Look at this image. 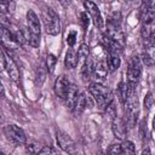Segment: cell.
<instances>
[{
  "label": "cell",
  "mask_w": 155,
  "mask_h": 155,
  "mask_svg": "<svg viewBox=\"0 0 155 155\" xmlns=\"http://www.w3.org/2000/svg\"><path fill=\"white\" fill-rule=\"evenodd\" d=\"M108 73H109V68H108V64L105 61H98L96 64H94V69H93V78H94V82L97 84H102L107 76H108Z\"/></svg>",
  "instance_id": "11"
},
{
  "label": "cell",
  "mask_w": 155,
  "mask_h": 155,
  "mask_svg": "<svg viewBox=\"0 0 155 155\" xmlns=\"http://www.w3.org/2000/svg\"><path fill=\"white\" fill-rule=\"evenodd\" d=\"M75 41H76V31L75 30H71L67 35V44L69 46H74L75 45Z\"/></svg>",
  "instance_id": "30"
},
{
  "label": "cell",
  "mask_w": 155,
  "mask_h": 155,
  "mask_svg": "<svg viewBox=\"0 0 155 155\" xmlns=\"http://www.w3.org/2000/svg\"><path fill=\"white\" fill-rule=\"evenodd\" d=\"M108 155H122L121 150V144L114 143L108 148Z\"/></svg>",
  "instance_id": "26"
},
{
  "label": "cell",
  "mask_w": 155,
  "mask_h": 155,
  "mask_svg": "<svg viewBox=\"0 0 155 155\" xmlns=\"http://www.w3.org/2000/svg\"><path fill=\"white\" fill-rule=\"evenodd\" d=\"M4 133L7 137V139L16 145H22L27 143V137L24 131L16 125H6L4 127Z\"/></svg>",
  "instance_id": "5"
},
{
  "label": "cell",
  "mask_w": 155,
  "mask_h": 155,
  "mask_svg": "<svg viewBox=\"0 0 155 155\" xmlns=\"http://www.w3.org/2000/svg\"><path fill=\"white\" fill-rule=\"evenodd\" d=\"M1 62H2L4 69H6V71H7L8 76H10L13 81H17V80L19 79V70H18V68H17L15 61H13L10 56H7V54L5 53V48H4V47H2V50H1Z\"/></svg>",
  "instance_id": "7"
},
{
  "label": "cell",
  "mask_w": 155,
  "mask_h": 155,
  "mask_svg": "<svg viewBox=\"0 0 155 155\" xmlns=\"http://www.w3.org/2000/svg\"><path fill=\"white\" fill-rule=\"evenodd\" d=\"M154 131H155V128H154Z\"/></svg>",
  "instance_id": "36"
},
{
  "label": "cell",
  "mask_w": 155,
  "mask_h": 155,
  "mask_svg": "<svg viewBox=\"0 0 155 155\" xmlns=\"http://www.w3.org/2000/svg\"><path fill=\"white\" fill-rule=\"evenodd\" d=\"M142 62L147 67H153L155 64V48H153L150 46L148 48H145L142 54Z\"/></svg>",
  "instance_id": "17"
},
{
  "label": "cell",
  "mask_w": 155,
  "mask_h": 155,
  "mask_svg": "<svg viewBox=\"0 0 155 155\" xmlns=\"http://www.w3.org/2000/svg\"><path fill=\"white\" fill-rule=\"evenodd\" d=\"M105 35L109 36L110 39H113L114 41L119 42L121 46L125 45V36H124V33H122V30L120 29L119 25L108 23V27H107V34H105Z\"/></svg>",
  "instance_id": "12"
},
{
  "label": "cell",
  "mask_w": 155,
  "mask_h": 155,
  "mask_svg": "<svg viewBox=\"0 0 155 155\" xmlns=\"http://www.w3.org/2000/svg\"><path fill=\"white\" fill-rule=\"evenodd\" d=\"M154 103H155V98H154L153 93L149 92V93L145 96V99H144V107H145L147 109H150L151 105H153Z\"/></svg>",
  "instance_id": "28"
},
{
  "label": "cell",
  "mask_w": 155,
  "mask_h": 155,
  "mask_svg": "<svg viewBox=\"0 0 155 155\" xmlns=\"http://www.w3.org/2000/svg\"><path fill=\"white\" fill-rule=\"evenodd\" d=\"M84 6L86 7L87 12L90 13L91 18L93 19L94 25H96L98 29H103V28H104V19H103V17H102V13H101L98 6H97L94 2H92V1H85V2H84Z\"/></svg>",
  "instance_id": "8"
},
{
  "label": "cell",
  "mask_w": 155,
  "mask_h": 155,
  "mask_svg": "<svg viewBox=\"0 0 155 155\" xmlns=\"http://www.w3.org/2000/svg\"><path fill=\"white\" fill-rule=\"evenodd\" d=\"M88 91L101 109H107L113 103V99H114L113 92L108 87L103 86L102 84L92 82L88 87Z\"/></svg>",
  "instance_id": "1"
},
{
  "label": "cell",
  "mask_w": 155,
  "mask_h": 155,
  "mask_svg": "<svg viewBox=\"0 0 155 155\" xmlns=\"http://www.w3.org/2000/svg\"><path fill=\"white\" fill-rule=\"evenodd\" d=\"M153 126H154V128H155V117H154V121H153Z\"/></svg>",
  "instance_id": "34"
},
{
  "label": "cell",
  "mask_w": 155,
  "mask_h": 155,
  "mask_svg": "<svg viewBox=\"0 0 155 155\" xmlns=\"http://www.w3.org/2000/svg\"><path fill=\"white\" fill-rule=\"evenodd\" d=\"M142 75V59L138 56H134L128 62L127 68V82L132 86H136Z\"/></svg>",
  "instance_id": "4"
},
{
  "label": "cell",
  "mask_w": 155,
  "mask_h": 155,
  "mask_svg": "<svg viewBox=\"0 0 155 155\" xmlns=\"http://www.w3.org/2000/svg\"><path fill=\"white\" fill-rule=\"evenodd\" d=\"M0 155H5V154H4V153H1V154H0Z\"/></svg>",
  "instance_id": "35"
},
{
  "label": "cell",
  "mask_w": 155,
  "mask_h": 155,
  "mask_svg": "<svg viewBox=\"0 0 155 155\" xmlns=\"http://www.w3.org/2000/svg\"><path fill=\"white\" fill-rule=\"evenodd\" d=\"M111 128H113V133L115 134L116 138L119 139H122L126 134V124L124 122L122 119L120 117H115L113 120V125H111Z\"/></svg>",
  "instance_id": "14"
},
{
  "label": "cell",
  "mask_w": 155,
  "mask_h": 155,
  "mask_svg": "<svg viewBox=\"0 0 155 155\" xmlns=\"http://www.w3.org/2000/svg\"><path fill=\"white\" fill-rule=\"evenodd\" d=\"M140 155H151V151H150V149L149 148H145L143 151H142V154Z\"/></svg>",
  "instance_id": "33"
},
{
  "label": "cell",
  "mask_w": 155,
  "mask_h": 155,
  "mask_svg": "<svg viewBox=\"0 0 155 155\" xmlns=\"http://www.w3.org/2000/svg\"><path fill=\"white\" fill-rule=\"evenodd\" d=\"M93 69H94V64L91 57L87 58V61L82 64L81 67V75L84 80H88L91 75H93Z\"/></svg>",
  "instance_id": "18"
},
{
  "label": "cell",
  "mask_w": 155,
  "mask_h": 155,
  "mask_svg": "<svg viewBox=\"0 0 155 155\" xmlns=\"http://www.w3.org/2000/svg\"><path fill=\"white\" fill-rule=\"evenodd\" d=\"M140 34H142V38H143V39H147V40H149V38H150V34H151V30H150V27H149V24H143V25H142V29H140Z\"/></svg>",
  "instance_id": "29"
},
{
  "label": "cell",
  "mask_w": 155,
  "mask_h": 155,
  "mask_svg": "<svg viewBox=\"0 0 155 155\" xmlns=\"http://www.w3.org/2000/svg\"><path fill=\"white\" fill-rule=\"evenodd\" d=\"M42 21L45 24V30L50 35H57L61 31V24H59V17L57 13L50 8L46 7L42 11Z\"/></svg>",
  "instance_id": "3"
},
{
  "label": "cell",
  "mask_w": 155,
  "mask_h": 155,
  "mask_svg": "<svg viewBox=\"0 0 155 155\" xmlns=\"http://www.w3.org/2000/svg\"><path fill=\"white\" fill-rule=\"evenodd\" d=\"M39 155H59V154H58V151H57L56 148L47 145V147H44L42 148V150L40 151Z\"/></svg>",
  "instance_id": "27"
},
{
  "label": "cell",
  "mask_w": 155,
  "mask_h": 155,
  "mask_svg": "<svg viewBox=\"0 0 155 155\" xmlns=\"http://www.w3.org/2000/svg\"><path fill=\"white\" fill-rule=\"evenodd\" d=\"M79 96H80V93H79V88H78L75 85H70L68 96H67V98H65V105H67V108H69L70 110H74Z\"/></svg>",
  "instance_id": "15"
},
{
  "label": "cell",
  "mask_w": 155,
  "mask_h": 155,
  "mask_svg": "<svg viewBox=\"0 0 155 155\" xmlns=\"http://www.w3.org/2000/svg\"><path fill=\"white\" fill-rule=\"evenodd\" d=\"M64 64L68 69H74L79 63H78V54L74 50H69L65 54V59H64Z\"/></svg>",
  "instance_id": "19"
},
{
  "label": "cell",
  "mask_w": 155,
  "mask_h": 155,
  "mask_svg": "<svg viewBox=\"0 0 155 155\" xmlns=\"http://www.w3.org/2000/svg\"><path fill=\"white\" fill-rule=\"evenodd\" d=\"M81 23H82V27H84L85 29H87L88 23H90V17L87 16L86 12H82V13H81Z\"/></svg>",
  "instance_id": "31"
},
{
  "label": "cell",
  "mask_w": 155,
  "mask_h": 155,
  "mask_svg": "<svg viewBox=\"0 0 155 155\" xmlns=\"http://www.w3.org/2000/svg\"><path fill=\"white\" fill-rule=\"evenodd\" d=\"M25 150L28 155H39L40 151L42 150V147L40 143H36V142H27Z\"/></svg>",
  "instance_id": "23"
},
{
  "label": "cell",
  "mask_w": 155,
  "mask_h": 155,
  "mask_svg": "<svg viewBox=\"0 0 155 155\" xmlns=\"http://www.w3.org/2000/svg\"><path fill=\"white\" fill-rule=\"evenodd\" d=\"M76 54H78V63L82 67V64L87 61L88 54H90V48H88V46H87L86 44H81L80 47L78 48Z\"/></svg>",
  "instance_id": "21"
},
{
  "label": "cell",
  "mask_w": 155,
  "mask_h": 155,
  "mask_svg": "<svg viewBox=\"0 0 155 155\" xmlns=\"http://www.w3.org/2000/svg\"><path fill=\"white\" fill-rule=\"evenodd\" d=\"M56 137H57V143L63 151L68 153L69 155H75L78 153V147H76L74 139L68 133H65L62 130H58Z\"/></svg>",
  "instance_id": "6"
},
{
  "label": "cell",
  "mask_w": 155,
  "mask_h": 155,
  "mask_svg": "<svg viewBox=\"0 0 155 155\" xmlns=\"http://www.w3.org/2000/svg\"><path fill=\"white\" fill-rule=\"evenodd\" d=\"M70 82L68 80V78L65 75H61L57 78L56 82H54V93L58 98L61 99H64L67 98L68 96V92H69V88H70Z\"/></svg>",
  "instance_id": "10"
},
{
  "label": "cell",
  "mask_w": 155,
  "mask_h": 155,
  "mask_svg": "<svg viewBox=\"0 0 155 155\" xmlns=\"http://www.w3.org/2000/svg\"><path fill=\"white\" fill-rule=\"evenodd\" d=\"M86 105H87V99H86V96L85 93H80L78 101H76V104H75V108H74V113L76 115L81 114L85 109H86Z\"/></svg>",
  "instance_id": "22"
},
{
  "label": "cell",
  "mask_w": 155,
  "mask_h": 155,
  "mask_svg": "<svg viewBox=\"0 0 155 155\" xmlns=\"http://www.w3.org/2000/svg\"><path fill=\"white\" fill-rule=\"evenodd\" d=\"M56 63H57L56 56L52 54V53H48L47 57H46V68H47V71H48V73H52V71L54 70Z\"/></svg>",
  "instance_id": "25"
},
{
  "label": "cell",
  "mask_w": 155,
  "mask_h": 155,
  "mask_svg": "<svg viewBox=\"0 0 155 155\" xmlns=\"http://www.w3.org/2000/svg\"><path fill=\"white\" fill-rule=\"evenodd\" d=\"M102 41H103V44H104V46H105V48L108 50L109 53H116L117 54V53L122 52V47L124 46H121L119 42H116L113 39H110L105 34L102 36Z\"/></svg>",
  "instance_id": "16"
},
{
  "label": "cell",
  "mask_w": 155,
  "mask_h": 155,
  "mask_svg": "<svg viewBox=\"0 0 155 155\" xmlns=\"http://www.w3.org/2000/svg\"><path fill=\"white\" fill-rule=\"evenodd\" d=\"M1 42L4 48H15L16 46H18L12 36L11 30H8L4 25H1Z\"/></svg>",
  "instance_id": "13"
},
{
  "label": "cell",
  "mask_w": 155,
  "mask_h": 155,
  "mask_svg": "<svg viewBox=\"0 0 155 155\" xmlns=\"http://www.w3.org/2000/svg\"><path fill=\"white\" fill-rule=\"evenodd\" d=\"M122 155H136V147L131 140H124L121 144Z\"/></svg>",
  "instance_id": "24"
},
{
  "label": "cell",
  "mask_w": 155,
  "mask_h": 155,
  "mask_svg": "<svg viewBox=\"0 0 155 155\" xmlns=\"http://www.w3.org/2000/svg\"><path fill=\"white\" fill-rule=\"evenodd\" d=\"M107 64H108L109 71L114 73L115 70L119 69V67L121 64V61H120V58H119V56L116 53H109L108 58H107Z\"/></svg>",
  "instance_id": "20"
},
{
  "label": "cell",
  "mask_w": 155,
  "mask_h": 155,
  "mask_svg": "<svg viewBox=\"0 0 155 155\" xmlns=\"http://www.w3.org/2000/svg\"><path fill=\"white\" fill-rule=\"evenodd\" d=\"M140 19L143 24H150L155 19V0L145 1L140 6Z\"/></svg>",
  "instance_id": "9"
},
{
  "label": "cell",
  "mask_w": 155,
  "mask_h": 155,
  "mask_svg": "<svg viewBox=\"0 0 155 155\" xmlns=\"http://www.w3.org/2000/svg\"><path fill=\"white\" fill-rule=\"evenodd\" d=\"M149 46L155 48V29L151 30V34H150V38H149Z\"/></svg>",
  "instance_id": "32"
},
{
  "label": "cell",
  "mask_w": 155,
  "mask_h": 155,
  "mask_svg": "<svg viewBox=\"0 0 155 155\" xmlns=\"http://www.w3.org/2000/svg\"><path fill=\"white\" fill-rule=\"evenodd\" d=\"M27 23H28V31H29L27 41L29 42L30 46L38 47L40 44L41 27H40V21L33 10H29L27 12Z\"/></svg>",
  "instance_id": "2"
}]
</instances>
